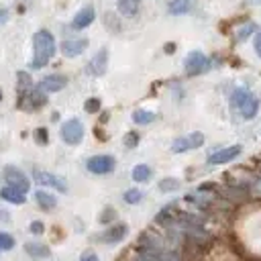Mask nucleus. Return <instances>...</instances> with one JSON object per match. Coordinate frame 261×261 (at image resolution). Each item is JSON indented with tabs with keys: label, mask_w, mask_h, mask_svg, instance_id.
I'll return each instance as SVG.
<instances>
[{
	"label": "nucleus",
	"mask_w": 261,
	"mask_h": 261,
	"mask_svg": "<svg viewBox=\"0 0 261 261\" xmlns=\"http://www.w3.org/2000/svg\"><path fill=\"white\" fill-rule=\"evenodd\" d=\"M57 53V43L51 31L41 29L33 35V59H31V67L33 69H43L53 55Z\"/></svg>",
	"instance_id": "f257e3e1"
},
{
	"label": "nucleus",
	"mask_w": 261,
	"mask_h": 261,
	"mask_svg": "<svg viewBox=\"0 0 261 261\" xmlns=\"http://www.w3.org/2000/svg\"><path fill=\"white\" fill-rule=\"evenodd\" d=\"M210 67H212V59H210L206 53H202L200 49L190 51V53L186 55V59H184V71H186L190 77L202 75V73L210 71Z\"/></svg>",
	"instance_id": "f03ea898"
},
{
	"label": "nucleus",
	"mask_w": 261,
	"mask_h": 261,
	"mask_svg": "<svg viewBox=\"0 0 261 261\" xmlns=\"http://www.w3.org/2000/svg\"><path fill=\"white\" fill-rule=\"evenodd\" d=\"M59 135H61V141H63L65 145L75 147V145H80V143L84 141V135H86L84 122H82L80 118H75V116H73V118H67V120L61 122Z\"/></svg>",
	"instance_id": "7ed1b4c3"
},
{
	"label": "nucleus",
	"mask_w": 261,
	"mask_h": 261,
	"mask_svg": "<svg viewBox=\"0 0 261 261\" xmlns=\"http://www.w3.org/2000/svg\"><path fill=\"white\" fill-rule=\"evenodd\" d=\"M86 169L94 175H108L116 169V159H114V155H108V153L92 155L86 159Z\"/></svg>",
	"instance_id": "20e7f679"
},
{
	"label": "nucleus",
	"mask_w": 261,
	"mask_h": 261,
	"mask_svg": "<svg viewBox=\"0 0 261 261\" xmlns=\"http://www.w3.org/2000/svg\"><path fill=\"white\" fill-rule=\"evenodd\" d=\"M2 177H4L6 186H10V188H14V190H18V192H22V194H27V192L31 190V179H29L27 173H24L20 167H16V165H6V167L2 169Z\"/></svg>",
	"instance_id": "39448f33"
},
{
	"label": "nucleus",
	"mask_w": 261,
	"mask_h": 261,
	"mask_svg": "<svg viewBox=\"0 0 261 261\" xmlns=\"http://www.w3.org/2000/svg\"><path fill=\"white\" fill-rule=\"evenodd\" d=\"M128 237V224L126 222H114V224H110L106 230H102L100 234H96L94 239L98 241V243H102V245H118V243H122L124 239Z\"/></svg>",
	"instance_id": "423d86ee"
},
{
	"label": "nucleus",
	"mask_w": 261,
	"mask_h": 261,
	"mask_svg": "<svg viewBox=\"0 0 261 261\" xmlns=\"http://www.w3.org/2000/svg\"><path fill=\"white\" fill-rule=\"evenodd\" d=\"M33 179L41 188H53L59 194H67V181L61 175H55V173L45 171V169H33Z\"/></svg>",
	"instance_id": "0eeeda50"
},
{
	"label": "nucleus",
	"mask_w": 261,
	"mask_h": 261,
	"mask_svg": "<svg viewBox=\"0 0 261 261\" xmlns=\"http://www.w3.org/2000/svg\"><path fill=\"white\" fill-rule=\"evenodd\" d=\"M204 145V135L200 130H194L190 135H184V137H175L171 141V153H186V151H192V149H198Z\"/></svg>",
	"instance_id": "6e6552de"
},
{
	"label": "nucleus",
	"mask_w": 261,
	"mask_h": 261,
	"mask_svg": "<svg viewBox=\"0 0 261 261\" xmlns=\"http://www.w3.org/2000/svg\"><path fill=\"white\" fill-rule=\"evenodd\" d=\"M243 153V147L241 145H230V147H220L216 151H212L206 159L208 165H224V163H230L234 161L239 155Z\"/></svg>",
	"instance_id": "1a4fd4ad"
},
{
	"label": "nucleus",
	"mask_w": 261,
	"mask_h": 261,
	"mask_svg": "<svg viewBox=\"0 0 261 261\" xmlns=\"http://www.w3.org/2000/svg\"><path fill=\"white\" fill-rule=\"evenodd\" d=\"M108 57H110V53H108V49L106 47H102V49H98L96 53H94V57L88 61V73L90 75H94V77H100V75H104L106 73V69H108Z\"/></svg>",
	"instance_id": "9d476101"
},
{
	"label": "nucleus",
	"mask_w": 261,
	"mask_h": 261,
	"mask_svg": "<svg viewBox=\"0 0 261 261\" xmlns=\"http://www.w3.org/2000/svg\"><path fill=\"white\" fill-rule=\"evenodd\" d=\"M65 86H67V75H63V73H49V75H45V77L37 84V88H39L43 94H57V92H61Z\"/></svg>",
	"instance_id": "9b49d317"
},
{
	"label": "nucleus",
	"mask_w": 261,
	"mask_h": 261,
	"mask_svg": "<svg viewBox=\"0 0 261 261\" xmlns=\"http://www.w3.org/2000/svg\"><path fill=\"white\" fill-rule=\"evenodd\" d=\"M45 104H47V94H43L39 88H33L27 94H22L20 96V102H18V106L24 108V110H39Z\"/></svg>",
	"instance_id": "f8f14e48"
},
{
	"label": "nucleus",
	"mask_w": 261,
	"mask_h": 261,
	"mask_svg": "<svg viewBox=\"0 0 261 261\" xmlns=\"http://www.w3.org/2000/svg\"><path fill=\"white\" fill-rule=\"evenodd\" d=\"M86 49H88V39H84V37H77V39H65V41H61V45H59L61 55H63V57H69V59L80 57Z\"/></svg>",
	"instance_id": "ddd939ff"
},
{
	"label": "nucleus",
	"mask_w": 261,
	"mask_h": 261,
	"mask_svg": "<svg viewBox=\"0 0 261 261\" xmlns=\"http://www.w3.org/2000/svg\"><path fill=\"white\" fill-rule=\"evenodd\" d=\"M94 18H96L94 6H92V4H86V6H82V8L75 12V16L71 18V29H73V31H84V29H88V27L94 22Z\"/></svg>",
	"instance_id": "4468645a"
},
{
	"label": "nucleus",
	"mask_w": 261,
	"mask_h": 261,
	"mask_svg": "<svg viewBox=\"0 0 261 261\" xmlns=\"http://www.w3.org/2000/svg\"><path fill=\"white\" fill-rule=\"evenodd\" d=\"M22 249H24V253H27L31 259H49V257H51L49 245H45V243H41V241H27Z\"/></svg>",
	"instance_id": "2eb2a0df"
},
{
	"label": "nucleus",
	"mask_w": 261,
	"mask_h": 261,
	"mask_svg": "<svg viewBox=\"0 0 261 261\" xmlns=\"http://www.w3.org/2000/svg\"><path fill=\"white\" fill-rule=\"evenodd\" d=\"M259 106H261V102H259V98L255 96V94H251L241 106H239V114H241V118L243 120H253L255 116H257V112H259Z\"/></svg>",
	"instance_id": "dca6fc26"
},
{
	"label": "nucleus",
	"mask_w": 261,
	"mask_h": 261,
	"mask_svg": "<svg viewBox=\"0 0 261 261\" xmlns=\"http://www.w3.org/2000/svg\"><path fill=\"white\" fill-rule=\"evenodd\" d=\"M35 202H37V206L41 208V210H45V212H51V210H55V206H57V198L51 194V192H47V190H35Z\"/></svg>",
	"instance_id": "f3484780"
},
{
	"label": "nucleus",
	"mask_w": 261,
	"mask_h": 261,
	"mask_svg": "<svg viewBox=\"0 0 261 261\" xmlns=\"http://www.w3.org/2000/svg\"><path fill=\"white\" fill-rule=\"evenodd\" d=\"M0 198H2L4 202L12 204V206H20V204L27 202V194H22V192H18V190H14V188H10V186H4V188L0 190Z\"/></svg>",
	"instance_id": "a211bd4d"
},
{
	"label": "nucleus",
	"mask_w": 261,
	"mask_h": 261,
	"mask_svg": "<svg viewBox=\"0 0 261 261\" xmlns=\"http://www.w3.org/2000/svg\"><path fill=\"white\" fill-rule=\"evenodd\" d=\"M139 8H141V0H118L116 4V10L120 16L124 18H133L139 14Z\"/></svg>",
	"instance_id": "6ab92c4d"
},
{
	"label": "nucleus",
	"mask_w": 261,
	"mask_h": 261,
	"mask_svg": "<svg viewBox=\"0 0 261 261\" xmlns=\"http://www.w3.org/2000/svg\"><path fill=\"white\" fill-rule=\"evenodd\" d=\"M151 175H153V169H151L147 163H137V165L133 167V171H130V177H133V181H137V184H147V181L151 179Z\"/></svg>",
	"instance_id": "aec40b11"
},
{
	"label": "nucleus",
	"mask_w": 261,
	"mask_h": 261,
	"mask_svg": "<svg viewBox=\"0 0 261 261\" xmlns=\"http://www.w3.org/2000/svg\"><path fill=\"white\" fill-rule=\"evenodd\" d=\"M130 118H133L135 124H139V126H147V124H151V122L157 118V114H155L153 110H147V108H137V110L130 114Z\"/></svg>",
	"instance_id": "412c9836"
},
{
	"label": "nucleus",
	"mask_w": 261,
	"mask_h": 261,
	"mask_svg": "<svg viewBox=\"0 0 261 261\" xmlns=\"http://www.w3.org/2000/svg\"><path fill=\"white\" fill-rule=\"evenodd\" d=\"M253 92L249 90V88H245V86H237L232 92H230V108L232 110H239V106L251 96Z\"/></svg>",
	"instance_id": "4be33fe9"
},
{
	"label": "nucleus",
	"mask_w": 261,
	"mask_h": 261,
	"mask_svg": "<svg viewBox=\"0 0 261 261\" xmlns=\"http://www.w3.org/2000/svg\"><path fill=\"white\" fill-rule=\"evenodd\" d=\"M192 10V0H169L167 2V12L173 16L188 14Z\"/></svg>",
	"instance_id": "5701e85b"
},
{
	"label": "nucleus",
	"mask_w": 261,
	"mask_h": 261,
	"mask_svg": "<svg viewBox=\"0 0 261 261\" xmlns=\"http://www.w3.org/2000/svg\"><path fill=\"white\" fill-rule=\"evenodd\" d=\"M157 188H159L161 194H173V192H177L181 188V181L177 177H163V179H159Z\"/></svg>",
	"instance_id": "b1692460"
},
{
	"label": "nucleus",
	"mask_w": 261,
	"mask_h": 261,
	"mask_svg": "<svg viewBox=\"0 0 261 261\" xmlns=\"http://www.w3.org/2000/svg\"><path fill=\"white\" fill-rule=\"evenodd\" d=\"M116 218H118V212H116V208H114V206H104V208H102V212L98 214V222H100V224H104V226L114 224V222H116Z\"/></svg>",
	"instance_id": "393cba45"
},
{
	"label": "nucleus",
	"mask_w": 261,
	"mask_h": 261,
	"mask_svg": "<svg viewBox=\"0 0 261 261\" xmlns=\"http://www.w3.org/2000/svg\"><path fill=\"white\" fill-rule=\"evenodd\" d=\"M16 77H18V96H22V94H27L29 90H33L31 73H27V71H18Z\"/></svg>",
	"instance_id": "a878e982"
},
{
	"label": "nucleus",
	"mask_w": 261,
	"mask_h": 261,
	"mask_svg": "<svg viewBox=\"0 0 261 261\" xmlns=\"http://www.w3.org/2000/svg\"><path fill=\"white\" fill-rule=\"evenodd\" d=\"M143 190H139V188H128V190H124V194H122V200L126 202V204H130V206H135V204H139L141 200H143Z\"/></svg>",
	"instance_id": "bb28decb"
},
{
	"label": "nucleus",
	"mask_w": 261,
	"mask_h": 261,
	"mask_svg": "<svg viewBox=\"0 0 261 261\" xmlns=\"http://www.w3.org/2000/svg\"><path fill=\"white\" fill-rule=\"evenodd\" d=\"M253 33H257V24H255V22H247V24H243L241 29H237L234 39H237L239 43H243V41H247Z\"/></svg>",
	"instance_id": "cd10ccee"
},
{
	"label": "nucleus",
	"mask_w": 261,
	"mask_h": 261,
	"mask_svg": "<svg viewBox=\"0 0 261 261\" xmlns=\"http://www.w3.org/2000/svg\"><path fill=\"white\" fill-rule=\"evenodd\" d=\"M14 247H16L14 237L10 232H6V230H0V251H10Z\"/></svg>",
	"instance_id": "c85d7f7f"
},
{
	"label": "nucleus",
	"mask_w": 261,
	"mask_h": 261,
	"mask_svg": "<svg viewBox=\"0 0 261 261\" xmlns=\"http://www.w3.org/2000/svg\"><path fill=\"white\" fill-rule=\"evenodd\" d=\"M139 133L137 130H128L126 135H124V139H122V145L126 147V149H135L137 145H139Z\"/></svg>",
	"instance_id": "c756f323"
},
{
	"label": "nucleus",
	"mask_w": 261,
	"mask_h": 261,
	"mask_svg": "<svg viewBox=\"0 0 261 261\" xmlns=\"http://www.w3.org/2000/svg\"><path fill=\"white\" fill-rule=\"evenodd\" d=\"M100 108H102V102H100V98H88V100L84 102V110H86L88 114H96Z\"/></svg>",
	"instance_id": "7c9ffc66"
},
{
	"label": "nucleus",
	"mask_w": 261,
	"mask_h": 261,
	"mask_svg": "<svg viewBox=\"0 0 261 261\" xmlns=\"http://www.w3.org/2000/svg\"><path fill=\"white\" fill-rule=\"evenodd\" d=\"M33 137H35V143H37V145H47V143H49V133H47V128H43V126L35 128Z\"/></svg>",
	"instance_id": "2f4dec72"
},
{
	"label": "nucleus",
	"mask_w": 261,
	"mask_h": 261,
	"mask_svg": "<svg viewBox=\"0 0 261 261\" xmlns=\"http://www.w3.org/2000/svg\"><path fill=\"white\" fill-rule=\"evenodd\" d=\"M29 232H31V234H43V232H45L43 220H33V222L29 224Z\"/></svg>",
	"instance_id": "473e14b6"
},
{
	"label": "nucleus",
	"mask_w": 261,
	"mask_h": 261,
	"mask_svg": "<svg viewBox=\"0 0 261 261\" xmlns=\"http://www.w3.org/2000/svg\"><path fill=\"white\" fill-rule=\"evenodd\" d=\"M77 261H98V255H96V251L86 249V251L80 255V259H77Z\"/></svg>",
	"instance_id": "72a5a7b5"
},
{
	"label": "nucleus",
	"mask_w": 261,
	"mask_h": 261,
	"mask_svg": "<svg viewBox=\"0 0 261 261\" xmlns=\"http://www.w3.org/2000/svg\"><path fill=\"white\" fill-rule=\"evenodd\" d=\"M253 49H255L257 57H261V29L255 33V39H253Z\"/></svg>",
	"instance_id": "f704fd0d"
},
{
	"label": "nucleus",
	"mask_w": 261,
	"mask_h": 261,
	"mask_svg": "<svg viewBox=\"0 0 261 261\" xmlns=\"http://www.w3.org/2000/svg\"><path fill=\"white\" fill-rule=\"evenodd\" d=\"M8 16H10L8 10H6V8H0V24H4V22L8 20Z\"/></svg>",
	"instance_id": "c9c22d12"
},
{
	"label": "nucleus",
	"mask_w": 261,
	"mask_h": 261,
	"mask_svg": "<svg viewBox=\"0 0 261 261\" xmlns=\"http://www.w3.org/2000/svg\"><path fill=\"white\" fill-rule=\"evenodd\" d=\"M0 222H4V224H6V222H10V214H8V212H4V210H0Z\"/></svg>",
	"instance_id": "e433bc0d"
},
{
	"label": "nucleus",
	"mask_w": 261,
	"mask_h": 261,
	"mask_svg": "<svg viewBox=\"0 0 261 261\" xmlns=\"http://www.w3.org/2000/svg\"><path fill=\"white\" fill-rule=\"evenodd\" d=\"M173 51H175V45H173V43L165 45V53H173Z\"/></svg>",
	"instance_id": "4c0bfd02"
},
{
	"label": "nucleus",
	"mask_w": 261,
	"mask_h": 261,
	"mask_svg": "<svg viewBox=\"0 0 261 261\" xmlns=\"http://www.w3.org/2000/svg\"><path fill=\"white\" fill-rule=\"evenodd\" d=\"M249 4H253V6H261V0H249Z\"/></svg>",
	"instance_id": "58836bf2"
},
{
	"label": "nucleus",
	"mask_w": 261,
	"mask_h": 261,
	"mask_svg": "<svg viewBox=\"0 0 261 261\" xmlns=\"http://www.w3.org/2000/svg\"><path fill=\"white\" fill-rule=\"evenodd\" d=\"M0 102H2V90H0Z\"/></svg>",
	"instance_id": "ea45409f"
},
{
	"label": "nucleus",
	"mask_w": 261,
	"mask_h": 261,
	"mask_svg": "<svg viewBox=\"0 0 261 261\" xmlns=\"http://www.w3.org/2000/svg\"><path fill=\"white\" fill-rule=\"evenodd\" d=\"M133 261H135V259H133Z\"/></svg>",
	"instance_id": "a19ab883"
}]
</instances>
